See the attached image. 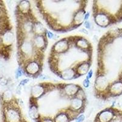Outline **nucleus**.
I'll return each instance as SVG.
<instances>
[{
    "label": "nucleus",
    "mask_w": 122,
    "mask_h": 122,
    "mask_svg": "<svg viewBox=\"0 0 122 122\" xmlns=\"http://www.w3.org/2000/svg\"><path fill=\"white\" fill-rule=\"evenodd\" d=\"M84 86L86 87H87L89 85V81L87 80V79H86V80L84 81Z\"/></svg>",
    "instance_id": "423d86ee"
},
{
    "label": "nucleus",
    "mask_w": 122,
    "mask_h": 122,
    "mask_svg": "<svg viewBox=\"0 0 122 122\" xmlns=\"http://www.w3.org/2000/svg\"><path fill=\"white\" fill-rule=\"evenodd\" d=\"M96 21L98 23V25L103 26H105L108 25L109 22V20L107 17L102 14H100L96 17Z\"/></svg>",
    "instance_id": "f257e3e1"
},
{
    "label": "nucleus",
    "mask_w": 122,
    "mask_h": 122,
    "mask_svg": "<svg viewBox=\"0 0 122 122\" xmlns=\"http://www.w3.org/2000/svg\"><path fill=\"white\" fill-rule=\"evenodd\" d=\"M36 43L38 46H40L43 44V40L42 37H38L36 40Z\"/></svg>",
    "instance_id": "20e7f679"
},
{
    "label": "nucleus",
    "mask_w": 122,
    "mask_h": 122,
    "mask_svg": "<svg viewBox=\"0 0 122 122\" xmlns=\"http://www.w3.org/2000/svg\"><path fill=\"white\" fill-rule=\"evenodd\" d=\"M82 104V102L79 99H75L73 100L72 106L75 109H79Z\"/></svg>",
    "instance_id": "7ed1b4c3"
},
{
    "label": "nucleus",
    "mask_w": 122,
    "mask_h": 122,
    "mask_svg": "<svg viewBox=\"0 0 122 122\" xmlns=\"http://www.w3.org/2000/svg\"><path fill=\"white\" fill-rule=\"evenodd\" d=\"M38 70H39V67L36 63L35 62L30 63L28 67V71L30 73H35Z\"/></svg>",
    "instance_id": "f03ea898"
},
{
    "label": "nucleus",
    "mask_w": 122,
    "mask_h": 122,
    "mask_svg": "<svg viewBox=\"0 0 122 122\" xmlns=\"http://www.w3.org/2000/svg\"><path fill=\"white\" fill-rule=\"evenodd\" d=\"M92 71H90V72L89 73L87 76V78H90L92 77Z\"/></svg>",
    "instance_id": "0eeeda50"
},
{
    "label": "nucleus",
    "mask_w": 122,
    "mask_h": 122,
    "mask_svg": "<svg viewBox=\"0 0 122 122\" xmlns=\"http://www.w3.org/2000/svg\"><path fill=\"white\" fill-rule=\"evenodd\" d=\"M48 35H49V37H50V38H51L52 37H53V34H52L51 33H50V32H48Z\"/></svg>",
    "instance_id": "1a4fd4ad"
},
{
    "label": "nucleus",
    "mask_w": 122,
    "mask_h": 122,
    "mask_svg": "<svg viewBox=\"0 0 122 122\" xmlns=\"http://www.w3.org/2000/svg\"><path fill=\"white\" fill-rule=\"evenodd\" d=\"M84 120V116L83 115H81L77 120V122H82Z\"/></svg>",
    "instance_id": "39448f33"
},
{
    "label": "nucleus",
    "mask_w": 122,
    "mask_h": 122,
    "mask_svg": "<svg viewBox=\"0 0 122 122\" xmlns=\"http://www.w3.org/2000/svg\"><path fill=\"white\" fill-rule=\"evenodd\" d=\"M86 26L87 27V28H90V24H89V22H86Z\"/></svg>",
    "instance_id": "6e6552de"
}]
</instances>
